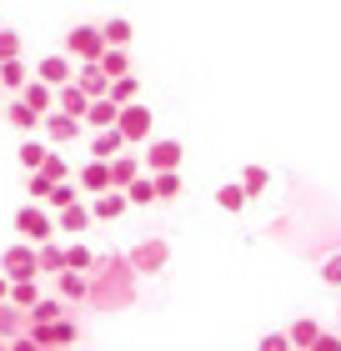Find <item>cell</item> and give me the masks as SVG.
<instances>
[{"instance_id":"484cf974","label":"cell","mask_w":341,"mask_h":351,"mask_svg":"<svg viewBox=\"0 0 341 351\" xmlns=\"http://www.w3.org/2000/svg\"><path fill=\"white\" fill-rule=\"evenodd\" d=\"M56 316H66V301L60 296H36V306L25 311V322H56Z\"/></svg>"},{"instance_id":"f1b7e54d","label":"cell","mask_w":341,"mask_h":351,"mask_svg":"<svg viewBox=\"0 0 341 351\" xmlns=\"http://www.w3.org/2000/svg\"><path fill=\"white\" fill-rule=\"evenodd\" d=\"M266 186H271L266 166H246V171H241V191H246V201L251 196H266Z\"/></svg>"},{"instance_id":"52a82bcc","label":"cell","mask_w":341,"mask_h":351,"mask_svg":"<svg viewBox=\"0 0 341 351\" xmlns=\"http://www.w3.org/2000/svg\"><path fill=\"white\" fill-rule=\"evenodd\" d=\"M181 161H186L181 141H151L145 146V171H181Z\"/></svg>"},{"instance_id":"d4e9b609","label":"cell","mask_w":341,"mask_h":351,"mask_svg":"<svg viewBox=\"0 0 341 351\" xmlns=\"http://www.w3.org/2000/svg\"><path fill=\"white\" fill-rule=\"evenodd\" d=\"M21 331H25V311H21V306H10V301H0V341L21 337Z\"/></svg>"},{"instance_id":"ab89813d","label":"cell","mask_w":341,"mask_h":351,"mask_svg":"<svg viewBox=\"0 0 341 351\" xmlns=\"http://www.w3.org/2000/svg\"><path fill=\"white\" fill-rule=\"evenodd\" d=\"M256 351H291V341H286V331H266Z\"/></svg>"},{"instance_id":"cb8c5ba5","label":"cell","mask_w":341,"mask_h":351,"mask_svg":"<svg viewBox=\"0 0 341 351\" xmlns=\"http://www.w3.org/2000/svg\"><path fill=\"white\" fill-rule=\"evenodd\" d=\"M36 296H40L36 276H25V281H10V291H5V301H10V306H21V311H30V306H36Z\"/></svg>"},{"instance_id":"ee69618b","label":"cell","mask_w":341,"mask_h":351,"mask_svg":"<svg viewBox=\"0 0 341 351\" xmlns=\"http://www.w3.org/2000/svg\"><path fill=\"white\" fill-rule=\"evenodd\" d=\"M5 291H10V276H5V271H0V301H5Z\"/></svg>"},{"instance_id":"9c48e42d","label":"cell","mask_w":341,"mask_h":351,"mask_svg":"<svg viewBox=\"0 0 341 351\" xmlns=\"http://www.w3.org/2000/svg\"><path fill=\"white\" fill-rule=\"evenodd\" d=\"M40 125H45V141H51V146H71V141L80 136V121L66 116V110H45Z\"/></svg>"},{"instance_id":"7dc6e473","label":"cell","mask_w":341,"mask_h":351,"mask_svg":"<svg viewBox=\"0 0 341 351\" xmlns=\"http://www.w3.org/2000/svg\"><path fill=\"white\" fill-rule=\"evenodd\" d=\"M0 95H5V90H0Z\"/></svg>"},{"instance_id":"836d02e7","label":"cell","mask_w":341,"mask_h":351,"mask_svg":"<svg viewBox=\"0 0 341 351\" xmlns=\"http://www.w3.org/2000/svg\"><path fill=\"white\" fill-rule=\"evenodd\" d=\"M71 201H80V191L71 181H56L51 191H45V206H51V211H60V206H71Z\"/></svg>"},{"instance_id":"83f0119b","label":"cell","mask_w":341,"mask_h":351,"mask_svg":"<svg viewBox=\"0 0 341 351\" xmlns=\"http://www.w3.org/2000/svg\"><path fill=\"white\" fill-rule=\"evenodd\" d=\"M95 66H101L106 75H126V71H131V56H126V45H106Z\"/></svg>"},{"instance_id":"ba28073f","label":"cell","mask_w":341,"mask_h":351,"mask_svg":"<svg viewBox=\"0 0 341 351\" xmlns=\"http://www.w3.org/2000/svg\"><path fill=\"white\" fill-rule=\"evenodd\" d=\"M0 271H5V276L10 281H25V276H36V246H30V241H21V246H10L5 251V256H0Z\"/></svg>"},{"instance_id":"4fadbf2b","label":"cell","mask_w":341,"mask_h":351,"mask_svg":"<svg viewBox=\"0 0 341 351\" xmlns=\"http://www.w3.org/2000/svg\"><path fill=\"white\" fill-rule=\"evenodd\" d=\"M21 101H25L30 110H40V116H45V110L56 106V86H45V81H36V75H30V81L21 86Z\"/></svg>"},{"instance_id":"d6a6232c","label":"cell","mask_w":341,"mask_h":351,"mask_svg":"<svg viewBox=\"0 0 341 351\" xmlns=\"http://www.w3.org/2000/svg\"><path fill=\"white\" fill-rule=\"evenodd\" d=\"M36 171L51 176V181H71V166H66V156H60V151H45V161H40Z\"/></svg>"},{"instance_id":"1f68e13d","label":"cell","mask_w":341,"mask_h":351,"mask_svg":"<svg viewBox=\"0 0 341 351\" xmlns=\"http://www.w3.org/2000/svg\"><path fill=\"white\" fill-rule=\"evenodd\" d=\"M131 36H136V30H131V21H121V15L101 25V40H106V45H131Z\"/></svg>"},{"instance_id":"f6af8a7d","label":"cell","mask_w":341,"mask_h":351,"mask_svg":"<svg viewBox=\"0 0 341 351\" xmlns=\"http://www.w3.org/2000/svg\"><path fill=\"white\" fill-rule=\"evenodd\" d=\"M0 351H5V341H0Z\"/></svg>"},{"instance_id":"7c38bea8","label":"cell","mask_w":341,"mask_h":351,"mask_svg":"<svg viewBox=\"0 0 341 351\" xmlns=\"http://www.w3.org/2000/svg\"><path fill=\"white\" fill-rule=\"evenodd\" d=\"M71 81L86 90V95H106V86H110V75L95 66V60H80V71H71Z\"/></svg>"},{"instance_id":"60d3db41","label":"cell","mask_w":341,"mask_h":351,"mask_svg":"<svg viewBox=\"0 0 341 351\" xmlns=\"http://www.w3.org/2000/svg\"><path fill=\"white\" fill-rule=\"evenodd\" d=\"M306 351H341V337H336V331H321V337L306 346Z\"/></svg>"},{"instance_id":"f546056e","label":"cell","mask_w":341,"mask_h":351,"mask_svg":"<svg viewBox=\"0 0 341 351\" xmlns=\"http://www.w3.org/2000/svg\"><path fill=\"white\" fill-rule=\"evenodd\" d=\"M110 181H106V161H95V156H91V161L86 166H80V191H106Z\"/></svg>"},{"instance_id":"4dcf8cb0","label":"cell","mask_w":341,"mask_h":351,"mask_svg":"<svg viewBox=\"0 0 341 351\" xmlns=\"http://www.w3.org/2000/svg\"><path fill=\"white\" fill-rule=\"evenodd\" d=\"M36 266H40V271H60V266H66V251L56 246V236L36 246Z\"/></svg>"},{"instance_id":"30bf717a","label":"cell","mask_w":341,"mask_h":351,"mask_svg":"<svg viewBox=\"0 0 341 351\" xmlns=\"http://www.w3.org/2000/svg\"><path fill=\"white\" fill-rule=\"evenodd\" d=\"M86 211H91V221H116V216H126V191H116V186L95 191V206H86Z\"/></svg>"},{"instance_id":"e0dca14e","label":"cell","mask_w":341,"mask_h":351,"mask_svg":"<svg viewBox=\"0 0 341 351\" xmlns=\"http://www.w3.org/2000/svg\"><path fill=\"white\" fill-rule=\"evenodd\" d=\"M121 146H126V136L116 131V125H101V131H95V141H91V156H95V161H110Z\"/></svg>"},{"instance_id":"f35d334b","label":"cell","mask_w":341,"mask_h":351,"mask_svg":"<svg viewBox=\"0 0 341 351\" xmlns=\"http://www.w3.org/2000/svg\"><path fill=\"white\" fill-rule=\"evenodd\" d=\"M21 56V30H0V60Z\"/></svg>"},{"instance_id":"74e56055","label":"cell","mask_w":341,"mask_h":351,"mask_svg":"<svg viewBox=\"0 0 341 351\" xmlns=\"http://www.w3.org/2000/svg\"><path fill=\"white\" fill-rule=\"evenodd\" d=\"M56 181L51 176H40V171H25V191H30V201H45V191H51Z\"/></svg>"},{"instance_id":"7a4b0ae2","label":"cell","mask_w":341,"mask_h":351,"mask_svg":"<svg viewBox=\"0 0 341 351\" xmlns=\"http://www.w3.org/2000/svg\"><path fill=\"white\" fill-rule=\"evenodd\" d=\"M126 261H131L136 276H161V271H166V261H171V246L161 241V236H151V241H141V246L126 251Z\"/></svg>"},{"instance_id":"ffe728a7","label":"cell","mask_w":341,"mask_h":351,"mask_svg":"<svg viewBox=\"0 0 341 351\" xmlns=\"http://www.w3.org/2000/svg\"><path fill=\"white\" fill-rule=\"evenodd\" d=\"M106 95H110V101H116V106H126V101H141V81H136L131 71H126V75H110Z\"/></svg>"},{"instance_id":"9a60e30c","label":"cell","mask_w":341,"mask_h":351,"mask_svg":"<svg viewBox=\"0 0 341 351\" xmlns=\"http://www.w3.org/2000/svg\"><path fill=\"white\" fill-rule=\"evenodd\" d=\"M56 291H60V301H86V271L60 266L56 271Z\"/></svg>"},{"instance_id":"8fae6325","label":"cell","mask_w":341,"mask_h":351,"mask_svg":"<svg viewBox=\"0 0 341 351\" xmlns=\"http://www.w3.org/2000/svg\"><path fill=\"white\" fill-rule=\"evenodd\" d=\"M116 116H121V106L110 101V95H91V106H86V116H80V125H116Z\"/></svg>"},{"instance_id":"8992f818","label":"cell","mask_w":341,"mask_h":351,"mask_svg":"<svg viewBox=\"0 0 341 351\" xmlns=\"http://www.w3.org/2000/svg\"><path fill=\"white\" fill-rule=\"evenodd\" d=\"M66 51L75 60H101V51H106L101 25H75V30H66Z\"/></svg>"},{"instance_id":"2e32d148","label":"cell","mask_w":341,"mask_h":351,"mask_svg":"<svg viewBox=\"0 0 341 351\" xmlns=\"http://www.w3.org/2000/svg\"><path fill=\"white\" fill-rule=\"evenodd\" d=\"M131 176H141V161H136V156H121V151H116V156L106 161V181L116 186V191H121L126 181H131Z\"/></svg>"},{"instance_id":"603a6c76","label":"cell","mask_w":341,"mask_h":351,"mask_svg":"<svg viewBox=\"0 0 341 351\" xmlns=\"http://www.w3.org/2000/svg\"><path fill=\"white\" fill-rule=\"evenodd\" d=\"M316 337H321V326L311 322V316H301V322H291V326H286V341H291V351H306Z\"/></svg>"},{"instance_id":"b9f144b4","label":"cell","mask_w":341,"mask_h":351,"mask_svg":"<svg viewBox=\"0 0 341 351\" xmlns=\"http://www.w3.org/2000/svg\"><path fill=\"white\" fill-rule=\"evenodd\" d=\"M5 351H40V341L30 337V331H21V337H10V341H5Z\"/></svg>"},{"instance_id":"277c9868","label":"cell","mask_w":341,"mask_h":351,"mask_svg":"<svg viewBox=\"0 0 341 351\" xmlns=\"http://www.w3.org/2000/svg\"><path fill=\"white\" fill-rule=\"evenodd\" d=\"M25 331H30V337H36L40 346H51V351L71 346V341L80 337V326L71 322V316H56V322H25Z\"/></svg>"},{"instance_id":"3957f363","label":"cell","mask_w":341,"mask_h":351,"mask_svg":"<svg viewBox=\"0 0 341 351\" xmlns=\"http://www.w3.org/2000/svg\"><path fill=\"white\" fill-rule=\"evenodd\" d=\"M15 231H21L30 246H40V241L56 236V216L40 211V206H21V211H15Z\"/></svg>"},{"instance_id":"5bb4252c","label":"cell","mask_w":341,"mask_h":351,"mask_svg":"<svg viewBox=\"0 0 341 351\" xmlns=\"http://www.w3.org/2000/svg\"><path fill=\"white\" fill-rule=\"evenodd\" d=\"M56 106L66 110V116H75V121H80V116H86V106H91V95L80 90L75 81H66V86H56Z\"/></svg>"},{"instance_id":"bcb514c9","label":"cell","mask_w":341,"mask_h":351,"mask_svg":"<svg viewBox=\"0 0 341 351\" xmlns=\"http://www.w3.org/2000/svg\"><path fill=\"white\" fill-rule=\"evenodd\" d=\"M40 351H51V346H40Z\"/></svg>"},{"instance_id":"44dd1931","label":"cell","mask_w":341,"mask_h":351,"mask_svg":"<svg viewBox=\"0 0 341 351\" xmlns=\"http://www.w3.org/2000/svg\"><path fill=\"white\" fill-rule=\"evenodd\" d=\"M86 226H91V211L80 201H71V206L56 211V231H86Z\"/></svg>"},{"instance_id":"6da1fadb","label":"cell","mask_w":341,"mask_h":351,"mask_svg":"<svg viewBox=\"0 0 341 351\" xmlns=\"http://www.w3.org/2000/svg\"><path fill=\"white\" fill-rule=\"evenodd\" d=\"M95 281L86 276V301H95L101 311H121V306H131V296H136V271H131V261L126 256H95Z\"/></svg>"},{"instance_id":"7bdbcfd3","label":"cell","mask_w":341,"mask_h":351,"mask_svg":"<svg viewBox=\"0 0 341 351\" xmlns=\"http://www.w3.org/2000/svg\"><path fill=\"white\" fill-rule=\"evenodd\" d=\"M321 281H327V286H341V256H327V266H321Z\"/></svg>"},{"instance_id":"7402d4cb","label":"cell","mask_w":341,"mask_h":351,"mask_svg":"<svg viewBox=\"0 0 341 351\" xmlns=\"http://www.w3.org/2000/svg\"><path fill=\"white\" fill-rule=\"evenodd\" d=\"M121 191H126V206H156V191H151V176H145V171L131 176Z\"/></svg>"},{"instance_id":"4316f807","label":"cell","mask_w":341,"mask_h":351,"mask_svg":"<svg viewBox=\"0 0 341 351\" xmlns=\"http://www.w3.org/2000/svg\"><path fill=\"white\" fill-rule=\"evenodd\" d=\"M30 81V71L21 66V56H10V60H0V90H21Z\"/></svg>"},{"instance_id":"e575fe53","label":"cell","mask_w":341,"mask_h":351,"mask_svg":"<svg viewBox=\"0 0 341 351\" xmlns=\"http://www.w3.org/2000/svg\"><path fill=\"white\" fill-rule=\"evenodd\" d=\"M45 151H51L45 141H30V136H25V141H21V166H25V171H36V166L45 161Z\"/></svg>"},{"instance_id":"d6986e66","label":"cell","mask_w":341,"mask_h":351,"mask_svg":"<svg viewBox=\"0 0 341 351\" xmlns=\"http://www.w3.org/2000/svg\"><path fill=\"white\" fill-rule=\"evenodd\" d=\"M36 81H45V86H66V81H71V66H66V56H45L40 66H36Z\"/></svg>"},{"instance_id":"8d00e7d4","label":"cell","mask_w":341,"mask_h":351,"mask_svg":"<svg viewBox=\"0 0 341 351\" xmlns=\"http://www.w3.org/2000/svg\"><path fill=\"white\" fill-rule=\"evenodd\" d=\"M216 206H221V211H241V206H246V191H241V181H236V186H221V191H216Z\"/></svg>"},{"instance_id":"5b68a950","label":"cell","mask_w":341,"mask_h":351,"mask_svg":"<svg viewBox=\"0 0 341 351\" xmlns=\"http://www.w3.org/2000/svg\"><path fill=\"white\" fill-rule=\"evenodd\" d=\"M116 131L126 136V146H131V141H145V136H151V110H145V101H126V106H121Z\"/></svg>"},{"instance_id":"ac0fdd59","label":"cell","mask_w":341,"mask_h":351,"mask_svg":"<svg viewBox=\"0 0 341 351\" xmlns=\"http://www.w3.org/2000/svg\"><path fill=\"white\" fill-rule=\"evenodd\" d=\"M5 121H10L15 131H21V136H30V131H36V125H40V110H30V106L21 101V95H15V101L5 106Z\"/></svg>"},{"instance_id":"d590c367","label":"cell","mask_w":341,"mask_h":351,"mask_svg":"<svg viewBox=\"0 0 341 351\" xmlns=\"http://www.w3.org/2000/svg\"><path fill=\"white\" fill-rule=\"evenodd\" d=\"M60 251H66V266L71 271H91L95 266V251L91 246H60Z\"/></svg>"}]
</instances>
